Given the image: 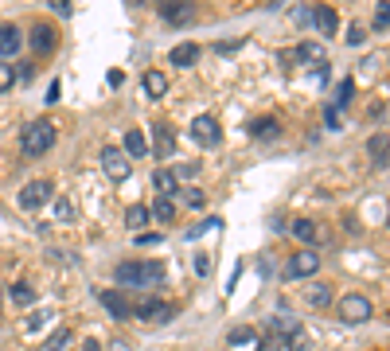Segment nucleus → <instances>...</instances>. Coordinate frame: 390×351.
<instances>
[{"label":"nucleus","instance_id":"12","mask_svg":"<svg viewBox=\"0 0 390 351\" xmlns=\"http://www.w3.org/2000/svg\"><path fill=\"white\" fill-rule=\"evenodd\" d=\"M24 47V35H20V27L16 24H0V58L8 63L16 51Z\"/></svg>","mask_w":390,"mask_h":351},{"label":"nucleus","instance_id":"7","mask_svg":"<svg viewBox=\"0 0 390 351\" xmlns=\"http://www.w3.org/2000/svg\"><path fill=\"white\" fill-rule=\"evenodd\" d=\"M191 141H195V144H203V149H215V144L222 141L219 121H215L211 113H199V117L191 121Z\"/></svg>","mask_w":390,"mask_h":351},{"label":"nucleus","instance_id":"19","mask_svg":"<svg viewBox=\"0 0 390 351\" xmlns=\"http://www.w3.org/2000/svg\"><path fill=\"white\" fill-rule=\"evenodd\" d=\"M250 137H258V141H270V137H277L281 133V125L273 121V117H258V121H250Z\"/></svg>","mask_w":390,"mask_h":351},{"label":"nucleus","instance_id":"40","mask_svg":"<svg viewBox=\"0 0 390 351\" xmlns=\"http://www.w3.org/2000/svg\"><path fill=\"white\" fill-rule=\"evenodd\" d=\"M187 203H191V207H203V192H195L191 187V192H187Z\"/></svg>","mask_w":390,"mask_h":351},{"label":"nucleus","instance_id":"34","mask_svg":"<svg viewBox=\"0 0 390 351\" xmlns=\"http://www.w3.org/2000/svg\"><path fill=\"white\" fill-rule=\"evenodd\" d=\"M324 121H328V129H339V125H344V109L328 106V109H324Z\"/></svg>","mask_w":390,"mask_h":351},{"label":"nucleus","instance_id":"26","mask_svg":"<svg viewBox=\"0 0 390 351\" xmlns=\"http://www.w3.org/2000/svg\"><path fill=\"white\" fill-rule=\"evenodd\" d=\"M144 223H149V207H129L125 211V226H129V230H141Z\"/></svg>","mask_w":390,"mask_h":351},{"label":"nucleus","instance_id":"17","mask_svg":"<svg viewBox=\"0 0 390 351\" xmlns=\"http://www.w3.org/2000/svg\"><path fill=\"white\" fill-rule=\"evenodd\" d=\"M153 192L161 195V199H172V195L180 192V180L172 172H153Z\"/></svg>","mask_w":390,"mask_h":351},{"label":"nucleus","instance_id":"33","mask_svg":"<svg viewBox=\"0 0 390 351\" xmlns=\"http://www.w3.org/2000/svg\"><path fill=\"white\" fill-rule=\"evenodd\" d=\"M12 82H16V70H12L8 63H4V58H0V94L12 90Z\"/></svg>","mask_w":390,"mask_h":351},{"label":"nucleus","instance_id":"10","mask_svg":"<svg viewBox=\"0 0 390 351\" xmlns=\"http://www.w3.org/2000/svg\"><path fill=\"white\" fill-rule=\"evenodd\" d=\"M172 152H176V133H172L168 121H156V125H153V149H149V156L168 160Z\"/></svg>","mask_w":390,"mask_h":351},{"label":"nucleus","instance_id":"4","mask_svg":"<svg viewBox=\"0 0 390 351\" xmlns=\"http://www.w3.org/2000/svg\"><path fill=\"white\" fill-rule=\"evenodd\" d=\"M320 269V254L316 250H297L293 258L285 261V281H305Z\"/></svg>","mask_w":390,"mask_h":351},{"label":"nucleus","instance_id":"28","mask_svg":"<svg viewBox=\"0 0 390 351\" xmlns=\"http://www.w3.org/2000/svg\"><path fill=\"white\" fill-rule=\"evenodd\" d=\"M293 55H301V63H320V58H324V47H316V43H301Z\"/></svg>","mask_w":390,"mask_h":351},{"label":"nucleus","instance_id":"13","mask_svg":"<svg viewBox=\"0 0 390 351\" xmlns=\"http://www.w3.org/2000/svg\"><path fill=\"white\" fill-rule=\"evenodd\" d=\"M313 24L320 27V35H336V32H339L336 8H328V4H316V8H313Z\"/></svg>","mask_w":390,"mask_h":351},{"label":"nucleus","instance_id":"21","mask_svg":"<svg viewBox=\"0 0 390 351\" xmlns=\"http://www.w3.org/2000/svg\"><path fill=\"white\" fill-rule=\"evenodd\" d=\"M297 328H301V324L289 316V312H277V316L270 320V335H281V340H285V335H293Z\"/></svg>","mask_w":390,"mask_h":351},{"label":"nucleus","instance_id":"6","mask_svg":"<svg viewBox=\"0 0 390 351\" xmlns=\"http://www.w3.org/2000/svg\"><path fill=\"white\" fill-rule=\"evenodd\" d=\"M161 20L168 27H187L195 20V4L191 0H161Z\"/></svg>","mask_w":390,"mask_h":351},{"label":"nucleus","instance_id":"35","mask_svg":"<svg viewBox=\"0 0 390 351\" xmlns=\"http://www.w3.org/2000/svg\"><path fill=\"white\" fill-rule=\"evenodd\" d=\"M285 340H289V343H285L289 351H305V347H308V335L301 332V328H297V332H293V335H285Z\"/></svg>","mask_w":390,"mask_h":351},{"label":"nucleus","instance_id":"39","mask_svg":"<svg viewBox=\"0 0 390 351\" xmlns=\"http://www.w3.org/2000/svg\"><path fill=\"white\" fill-rule=\"evenodd\" d=\"M293 20H297V24H308V20H313V8H297V12H293Z\"/></svg>","mask_w":390,"mask_h":351},{"label":"nucleus","instance_id":"22","mask_svg":"<svg viewBox=\"0 0 390 351\" xmlns=\"http://www.w3.org/2000/svg\"><path fill=\"white\" fill-rule=\"evenodd\" d=\"M149 218H156V223H172V218H176V199H161V195H156Z\"/></svg>","mask_w":390,"mask_h":351},{"label":"nucleus","instance_id":"16","mask_svg":"<svg viewBox=\"0 0 390 351\" xmlns=\"http://www.w3.org/2000/svg\"><path fill=\"white\" fill-rule=\"evenodd\" d=\"M121 152H125L129 160H141V156H149V141H144V133H141V129H129V133H125V149H121Z\"/></svg>","mask_w":390,"mask_h":351},{"label":"nucleus","instance_id":"27","mask_svg":"<svg viewBox=\"0 0 390 351\" xmlns=\"http://www.w3.org/2000/svg\"><path fill=\"white\" fill-rule=\"evenodd\" d=\"M351 98H356V82H351V78H344V82L336 86V101H332V106H339V109H344Z\"/></svg>","mask_w":390,"mask_h":351},{"label":"nucleus","instance_id":"5","mask_svg":"<svg viewBox=\"0 0 390 351\" xmlns=\"http://www.w3.org/2000/svg\"><path fill=\"white\" fill-rule=\"evenodd\" d=\"M102 172L110 176L113 184H125L129 176H133V160L121 149H102Z\"/></svg>","mask_w":390,"mask_h":351},{"label":"nucleus","instance_id":"20","mask_svg":"<svg viewBox=\"0 0 390 351\" xmlns=\"http://www.w3.org/2000/svg\"><path fill=\"white\" fill-rule=\"evenodd\" d=\"M172 63H176V67H191L195 58H199V43H180V47H172Z\"/></svg>","mask_w":390,"mask_h":351},{"label":"nucleus","instance_id":"18","mask_svg":"<svg viewBox=\"0 0 390 351\" xmlns=\"http://www.w3.org/2000/svg\"><path fill=\"white\" fill-rule=\"evenodd\" d=\"M305 304H308V309H328V304H332V289H328V285H320V281L308 285V289H305Z\"/></svg>","mask_w":390,"mask_h":351},{"label":"nucleus","instance_id":"44","mask_svg":"<svg viewBox=\"0 0 390 351\" xmlns=\"http://www.w3.org/2000/svg\"><path fill=\"white\" fill-rule=\"evenodd\" d=\"M51 8H55V12H63V16H67V12H70V0H55Z\"/></svg>","mask_w":390,"mask_h":351},{"label":"nucleus","instance_id":"46","mask_svg":"<svg viewBox=\"0 0 390 351\" xmlns=\"http://www.w3.org/2000/svg\"><path fill=\"white\" fill-rule=\"evenodd\" d=\"M110 351H129V343H125V340H113V347H110Z\"/></svg>","mask_w":390,"mask_h":351},{"label":"nucleus","instance_id":"32","mask_svg":"<svg viewBox=\"0 0 390 351\" xmlns=\"http://www.w3.org/2000/svg\"><path fill=\"white\" fill-rule=\"evenodd\" d=\"M67 343H70V332H67V328H59V332H55L51 340L43 343V347H47V351H63V347H67Z\"/></svg>","mask_w":390,"mask_h":351},{"label":"nucleus","instance_id":"38","mask_svg":"<svg viewBox=\"0 0 390 351\" xmlns=\"http://www.w3.org/2000/svg\"><path fill=\"white\" fill-rule=\"evenodd\" d=\"M258 351H281V340H277V335H270L265 343H258Z\"/></svg>","mask_w":390,"mask_h":351},{"label":"nucleus","instance_id":"2","mask_svg":"<svg viewBox=\"0 0 390 351\" xmlns=\"http://www.w3.org/2000/svg\"><path fill=\"white\" fill-rule=\"evenodd\" d=\"M55 125L47 121V117H35V121H27L24 133H20V149H24V156H47V152L55 149Z\"/></svg>","mask_w":390,"mask_h":351},{"label":"nucleus","instance_id":"9","mask_svg":"<svg viewBox=\"0 0 390 351\" xmlns=\"http://www.w3.org/2000/svg\"><path fill=\"white\" fill-rule=\"evenodd\" d=\"M133 316L149 320V324H164V320L176 316V304H168V301H141V304H133Z\"/></svg>","mask_w":390,"mask_h":351},{"label":"nucleus","instance_id":"8","mask_svg":"<svg viewBox=\"0 0 390 351\" xmlns=\"http://www.w3.org/2000/svg\"><path fill=\"white\" fill-rule=\"evenodd\" d=\"M98 304H102L113 320H129V316H133V304H129V297L121 289H102V292H98Z\"/></svg>","mask_w":390,"mask_h":351},{"label":"nucleus","instance_id":"3","mask_svg":"<svg viewBox=\"0 0 390 351\" xmlns=\"http://www.w3.org/2000/svg\"><path fill=\"white\" fill-rule=\"evenodd\" d=\"M336 312H339L344 324H367V320L375 316V304L367 301L363 292H351V297H344V301L336 304Z\"/></svg>","mask_w":390,"mask_h":351},{"label":"nucleus","instance_id":"37","mask_svg":"<svg viewBox=\"0 0 390 351\" xmlns=\"http://www.w3.org/2000/svg\"><path fill=\"white\" fill-rule=\"evenodd\" d=\"M137 246H161V234H137Z\"/></svg>","mask_w":390,"mask_h":351},{"label":"nucleus","instance_id":"1","mask_svg":"<svg viewBox=\"0 0 390 351\" xmlns=\"http://www.w3.org/2000/svg\"><path fill=\"white\" fill-rule=\"evenodd\" d=\"M113 277H118L125 289H149V285H161L164 281V266L153 258L144 261H121L118 269H113Z\"/></svg>","mask_w":390,"mask_h":351},{"label":"nucleus","instance_id":"23","mask_svg":"<svg viewBox=\"0 0 390 351\" xmlns=\"http://www.w3.org/2000/svg\"><path fill=\"white\" fill-rule=\"evenodd\" d=\"M367 152H371L375 168H386V133L371 137V141H367Z\"/></svg>","mask_w":390,"mask_h":351},{"label":"nucleus","instance_id":"42","mask_svg":"<svg viewBox=\"0 0 390 351\" xmlns=\"http://www.w3.org/2000/svg\"><path fill=\"white\" fill-rule=\"evenodd\" d=\"M207 269H211V261H207L203 254H199V258H195V273H207Z\"/></svg>","mask_w":390,"mask_h":351},{"label":"nucleus","instance_id":"29","mask_svg":"<svg viewBox=\"0 0 390 351\" xmlns=\"http://www.w3.org/2000/svg\"><path fill=\"white\" fill-rule=\"evenodd\" d=\"M12 301H16V304H32L35 301V289L27 281H16V285H12Z\"/></svg>","mask_w":390,"mask_h":351},{"label":"nucleus","instance_id":"41","mask_svg":"<svg viewBox=\"0 0 390 351\" xmlns=\"http://www.w3.org/2000/svg\"><path fill=\"white\" fill-rule=\"evenodd\" d=\"M348 39H351V43H363V39H367V32H363V27H351Z\"/></svg>","mask_w":390,"mask_h":351},{"label":"nucleus","instance_id":"45","mask_svg":"<svg viewBox=\"0 0 390 351\" xmlns=\"http://www.w3.org/2000/svg\"><path fill=\"white\" fill-rule=\"evenodd\" d=\"M82 351H102V343H98V340H94V335H90V340H86V347Z\"/></svg>","mask_w":390,"mask_h":351},{"label":"nucleus","instance_id":"30","mask_svg":"<svg viewBox=\"0 0 390 351\" xmlns=\"http://www.w3.org/2000/svg\"><path fill=\"white\" fill-rule=\"evenodd\" d=\"M390 27V0H379V8H375V32H386Z\"/></svg>","mask_w":390,"mask_h":351},{"label":"nucleus","instance_id":"24","mask_svg":"<svg viewBox=\"0 0 390 351\" xmlns=\"http://www.w3.org/2000/svg\"><path fill=\"white\" fill-rule=\"evenodd\" d=\"M293 234H297L301 242H316V234H320V230H316L313 218H297V223H293Z\"/></svg>","mask_w":390,"mask_h":351},{"label":"nucleus","instance_id":"43","mask_svg":"<svg viewBox=\"0 0 390 351\" xmlns=\"http://www.w3.org/2000/svg\"><path fill=\"white\" fill-rule=\"evenodd\" d=\"M59 90H63V82H51V90H47V101H59Z\"/></svg>","mask_w":390,"mask_h":351},{"label":"nucleus","instance_id":"47","mask_svg":"<svg viewBox=\"0 0 390 351\" xmlns=\"http://www.w3.org/2000/svg\"><path fill=\"white\" fill-rule=\"evenodd\" d=\"M129 4H133V8H141V4H149V0H129Z\"/></svg>","mask_w":390,"mask_h":351},{"label":"nucleus","instance_id":"14","mask_svg":"<svg viewBox=\"0 0 390 351\" xmlns=\"http://www.w3.org/2000/svg\"><path fill=\"white\" fill-rule=\"evenodd\" d=\"M55 47V27L51 24H35L32 27V51L35 55H47Z\"/></svg>","mask_w":390,"mask_h":351},{"label":"nucleus","instance_id":"11","mask_svg":"<svg viewBox=\"0 0 390 351\" xmlns=\"http://www.w3.org/2000/svg\"><path fill=\"white\" fill-rule=\"evenodd\" d=\"M47 199H51V180H32V184L20 192V207H24V211L43 207Z\"/></svg>","mask_w":390,"mask_h":351},{"label":"nucleus","instance_id":"25","mask_svg":"<svg viewBox=\"0 0 390 351\" xmlns=\"http://www.w3.org/2000/svg\"><path fill=\"white\" fill-rule=\"evenodd\" d=\"M254 340H258V332H254V328H234L227 343H230V347H246V343L254 347Z\"/></svg>","mask_w":390,"mask_h":351},{"label":"nucleus","instance_id":"15","mask_svg":"<svg viewBox=\"0 0 390 351\" xmlns=\"http://www.w3.org/2000/svg\"><path fill=\"white\" fill-rule=\"evenodd\" d=\"M141 86H144L149 98H164V94H168V75H164V70H144Z\"/></svg>","mask_w":390,"mask_h":351},{"label":"nucleus","instance_id":"36","mask_svg":"<svg viewBox=\"0 0 390 351\" xmlns=\"http://www.w3.org/2000/svg\"><path fill=\"white\" fill-rule=\"evenodd\" d=\"M215 226H219V218H203V223H199V226H191V230H187V238H191V242H195V238H199V234L215 230Z\"/></svg>","mask_w":390,"mask_h":351},{"label":"nucleus","instance_id":"31","mask_svg":"<svg viewBox=\"0 0 390 351\" xmlns=\"http://www.w3.org/2000/svg\"><path fill=\"white\" fill-rule=\"evenodd\" d=\"M55 218H59V223H70V218H75V203H70V199H55Z\"/></svg>","mask_w":390,"mask_h":351}]
</instances>
